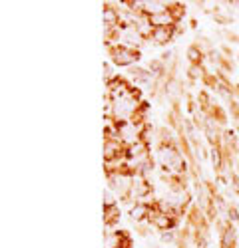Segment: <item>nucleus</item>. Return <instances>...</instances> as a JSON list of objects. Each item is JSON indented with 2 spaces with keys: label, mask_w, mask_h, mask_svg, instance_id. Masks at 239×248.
<instances>
[{
  "label": "nucleus",
  "mask_w": 239,
  "mask_h": 248,
  "mask_svg": "<svg viewBox=\"0 0 239 248\" xmlns=\"http://www.w3.org/2000/svg\"><path fill=\"white\" fill-rule=\"evenodd\" d=\"M118 220H120V206L118 204L104 209V222H106V226H110V229H112Z\"/></svg>",
  "instance_id": "39448f33"
},
{
  "label": "nucleus",
  "mask_w": 239,
  "mask_h": 248,
  "mask_svg": "<svg viewBox=\"0 0 239 248\" xmlns=\"http://www.w3.org/2000/svg\"><path fill=\"white\" fill-rule=\"evenodd\" d=\"M170 4L171 2H162V0H146V2H144V14L148 18L157 16V14L170 10Z\"/></svg>",
  "instance_id": "20e7f679"
},
{
  "label": "nucleus",
  "mask_w": 239,
  "mask_h": 248,
  "mask_svg": "<svg viewBox=\"0 0 239 248\" xmlns=\"http://www.w3.org/2000/svg\"><path fill=\"white\" fill-rule=\"evenodd\" d=\"M132 236L126 231H112L104 238V248H130Z\"/></svg>",
  "instance_id": "f03ea898"
},
{
  "label": "nucleus",
  "mask_w": 239,
  "mask_h": 248,
  "mask_svg": "<svg viewBox=\"0 0 239 248\" xmlns=\"http://www.w3.org/2000/svg\"><path fill=\"white\" fill-rule=\"evenodd\" d=\"M175 30H177V26H173V28H155L154 34H152V38L148 40V42H152V44H155V46L168 44L170 40L175 36Z\"/></svg>",
  "instance_id": "7ed1b4c3"
},
{
  "label": "nucleus",
  "mask_w": 239,
  "mask_h": 248,
  "mask_svg": "<svg viewBox=\"0 0 239 248\" xmlns=\"http://www.w3.org/2000/svg\"><path fill=\"white\" fill-rule=\"evenodd\" d=\"M108 48H110L112 62L120 68H130L139 60L137 50H130V48H124V46H108Z\"/></svg>",
  "instance_id": "f257e3e1"
}]
</instances>
